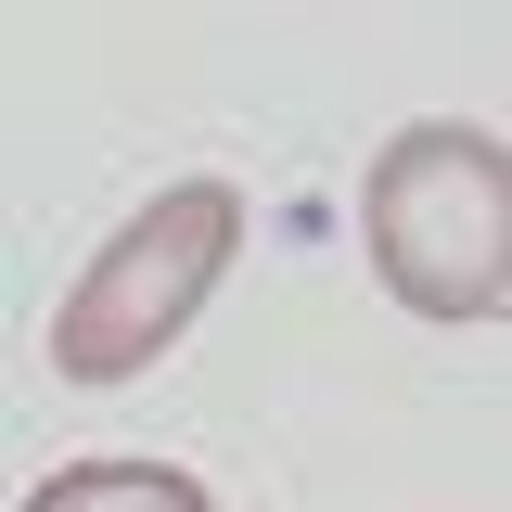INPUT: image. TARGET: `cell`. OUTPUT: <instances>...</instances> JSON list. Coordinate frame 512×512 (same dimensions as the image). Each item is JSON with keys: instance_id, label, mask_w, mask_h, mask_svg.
<instances>
[{"instance_id": "cell-3", "label": "cell", "mask_w": 512, "mask_h": 512, "mask_svg": "<svg viewBox=\"0 0 512 512\" xmlns=\"http://www.w3.org/2000/svg\"><path fill=\"white\" fill-rule=\"evenodd\" d=\"M26 512H218L180 461H64Z\"/></svg>"}, {"instance_id": "cell-1", "label": "cell", "mask_w": 512, "mask_h": 512, "mask_svg": "<svg viewBox=\"0 0 512 512\" xmlns=\"http://www.w3.org/2000/svg\"><path fill=\"white\" fill-rule=\"evenodd\" d=\"M359 231L397 308L423 320H500L512 308V141L500 128L423 116L372 154Z\"/></svg>"}, {"instance_id": "cell-2", "label": "cell", "mask_w": 512, "mask_h": 512, "mask_svg": "<svg viewBox=\"0 0 512 512\" xmlns=\"http://www.w3.org/2000/svg\"><path fill=\"white\" fill-rule=\"evenodd\" d=\"M231 256H244V192H231V180L154 192L116 244L77 269V295L52 308V372H64V384H128V372H154L192 320H205V295L231 282Z\"/></svg>"}]
</instances>
